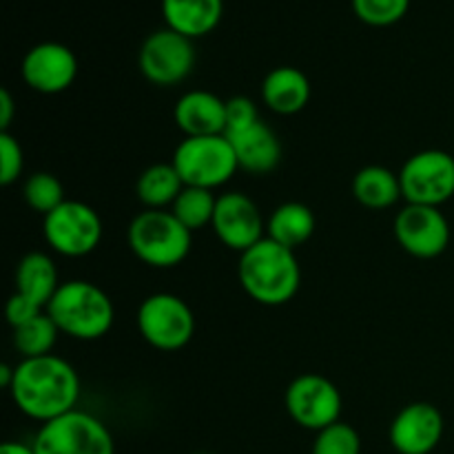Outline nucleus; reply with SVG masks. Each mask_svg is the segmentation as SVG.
<instances>
[{
    "label": "nucleus",
    "mask_w": 454,
    "mask_h": 454,
    "mask_svg": "<svg viewBox=\"0 0 454 454\" xmlns=\"http://www.w3.org/2000/svg\"><path fill=\"white\" fill-rule=\"evenodd\" d=\"M229 142L235 151V158L242 171L253 173V176H266L275 171L282 160V145L275 136L273 129L257 120L251 127L242 131L229 133Z\"/></svg>",
    "instance_id": "obj_17"
},
{
    "label": "nucleus",
    "mask_w": 454,
    "mask_h": 454,
    "mask_svg": "<svg viewBox=\"0 0 454 454\" xmlns=\"http://www.w3.org/2000/svg\"><path fill=\"white\" fill-rule=\"evenodd\" d=\"M284 403L291 419L313 433L337 424L341 417L340 388L331 380L313 372L291 381L284 395Z\"/></svg>",
    "instance_id": "obj_11"
},
{
    "label": "nucleus",
    "mask_w": 454,
    "mask_h": 454,
    "mask_svg": "<svg viewBox=\"0 0 454 454\" xmlns=\"http://www.w3.org/2000/svg\"><path fill=\"white\" fill-rule=\"evenodd\" d=\"M9 393L22 415L47 424L75 411L80 377L67 359L56 355L22 359L16 364V377Z\"/></svg>",
    "instance_id": "obj_1"
},
{
    "label": "nucleus",
    "mask_w": 454,
    "mask_h": 454,
    "mask_svg": "<svg viewBox=\"0 0 454 454\" xmlns=\"http://www.w3.org/2000/svg\"><path fill=\"white\" fill-rule=\"evenodd\" d=\"M44 310L53 319L60 335L80 341L102 340L111 331L115 319L111 297L98 284L87 279H71L60 284Z\"/></svg>",
    "instance_id": "obj_3"
},
{
    "label": "nucleus",
    "mask_w": 454,
    "mask_h": 454,
    "mask_svg": "<svg viewBox=\"0 0 454 454\" xmlns=\"http://www.w3.org/2000/svg\"><path fill=\"white\" fill-rule=\"evenodd\" d=\"M411 0H353L355 16L371 27H390L408 13Z\"/></svg>",
    "instance_id": "obj_28"
},
{
    "label": "nucleus",
    "mask_w": 454,
    "mask_h": 454,
    "mask_svg": "<svg viewBox=\"0 0 454 454\" xmlns=\"http://www.w3.org/2000/svg\"><path fill=\"white\" fill-rule=\"evenodd\" d=\"M0 454H35L34 446H27L20 442H4L0 446Z\"/></svg>",
    "instance_id": "obj_33"
},
{
    "label": "nucleus",
    "mask_w": 454,
    "mask_h": 454,
    "mask_svg": "<svg viewBox=\"0 0 454 454\" xmlns=\"http://www.w3.org/2000/svg\"><path fill=\"white\" fill-rule=\"evenodd\" d=\"M310 454H362V439L353 426L337 421L315 434Z\"/></svg>",
    "instance_id": "obj_27"
},
{
    "label": "nucleus",
    "mask_w": 454,
    "mask_h": 454,
    "mask_svg": "<svg viewBox=\"0 0 454 454\" xmlns=\"http://www.w3.org/2000/svg\"><path fill=\"white\" fill-rule=\"evenodd\" d=\"M399 182L408 204L439 208L454 198V155L442 149L419 151L403 162Z\"/></svg>",
    "instance_id": "obj_8"
},
{
    "label": "nucleus",
    "mask_w": 454,
    "mask_h": 454,
    "mask_svg": "<svg viewBox=\"0 0 454 454\" xmlns=\"http://www.w3.org/2000/svg\"><path fill=\"white\" fill-rule=\"evenodd\" d=\"M173 120L186 137L224 136L226 100L204 89H195L177 100Z\"/></svg>",
    "instance_id": "obj_16"
},
{
    "label": "nucleus",
    "mask_w": 454,
    "mask_h": 454,
    "mask_svg": "<svg viewBox=\"0 0 454 454\" xmlns=\"http://www.w3.org/2000/svg\"><path fill=\"white\" fill-rule=\"evenodd\" d=\"M133 255L153 269H173L189 257L193 233L168 208H146L129 224Z\"/></svg>",
    "instance_id": "obj_4"
},
{
    "label": "nucleus",
    "mask_w": 454,
    "mask_h": 454,
    "mask_svg": "<svg viewBox=\"0 0 454 454\" xmlns=\"http://www.w3.org/2000/svg\"><path fill=\"white\" fill-rule=\"evenodd\" d=\"M31 446L35 454H115L109 428L82 411H71L40 426Z\"/></svg>",
    "instance_id": "obj_6"
},
{
    "label": "nucleus",
    "mask_w": 454,
    "mask_h": 454,
    "mask_svg": "<svg viewBox=\"0 0 454 454\" xmlns=\"http://www.w3.org/2000/svg\"><path fill=\"white\" fill-rule=\"evenodd\" d=\"M58 335H60V331H58L53 319L44 310L38 317L13 328V346L22 355V359L44 357V355H53L51 350L56 346Z\"/></svg>",
    "instance_id": "obj_24"
},
{
    "label": "nucleus",
    "mask_w": 454,
    "mask_h": 454,
    "mask_svg": "<svg viewBox=\"0 0 454 454\" xmlns=\"http://www.w3.org/2000/svg\"><path fill=\"white\" fill-rule=\"evenodd\" d=\"M137 331L153 348L176 353L193 340L195 315L182 297L155 293L137 309Z\"/></svg>",
    "instance_id": "obj_7"
},
{
    "label": "nucleus",
    "mask_w": 454,
    "mask_h": 454,
    "mask_svg": "<svg viewBox=\"0 0 454 454\" xmlns=\"http://www.w3.org/2000/svg\"><path fill=\"white\" fill-rule=\"evenodd\" d=\"M7 322L12 328H18L22 326V324H27L29 319L38 317L40 313H44V309H40L38 304H34L31 300H27V297L18 295V293H13L12 297H9L7 301Z\"/></svg>",
    "instance_id": "obj_31"
},
{
    "label": "nucleus",
    "mask_w": 454,
    "mask_h": 454,
    "mask_svg": "<svg viewBox=\"0 0 454 454\" xmlns=\"http://www.w3.org/2000/svg\"><path fill=\"white\" fill-rule=\"evenodd\" d=\"M315 233V215L306 204L286 202L279 204L266 220V238L282 247L297 251L304 247Z\"/></svg>",
    "instance_id": "obj_21"
},
{
    "label": "nucleus",
    "mask_w": 454,
    "mask_h": 454,
    "mask_svg": "<svg viewBox=\"0 0 454 454\" xmlns=\"http://www.w3.org/2000/svg\"><path fill=\"white\" fill-rule=\"evenodd\" d=\"M25 153L16 137L9 131H0V184L12 186L22 176Z\"/></svg>",
    "instance_id": "obj_29"
},
{
    "label": "nucleus",
    "mask_w": 454,
    "mask_h": 454,
    "mask_svg": "<svg viewBox=\"0 0 454 454\" xmlns=\"http://www.w3.org/2000/svg\"><path fill=\"white\" fill-rule=\"evenodd\" d=\"M215 204L217 198L213 195L211 189L184 186L168 211H171L191 233H195V231L211 224L213 215H215Z\"/></svg>",
    "instance_id": "obj_25"
},
{
    "label": "nucleus",
    "mask_w": 454,
    "mask_h": 454,
    "mask_svg": "<svg viewBox=\"0 0 454 454\" xmlns=\"http://www.w3.org/2000/svg\"><path fill=\"white\" fill-rule=\"evenodd\" d=\"M443 415L437 406L426 402L402 408L393 419L388 437L399 454H430L442 443Z\"/></svg>",
    "instance_id": "obj_15"
},
{
    "label": "nucleus",
    "mask_w": 454,
    "mask_h": 454,
    "mask_svg": "<svg viewBox=\"0 0 454 454\" xmlns=\"http://www.w3.org/2000/svg\"><path fill=\"white\" fill-rule=\"evenodd\" d=\"M184 186V180L173 162H160L151 164L140 173L136 182V193L146 208H171Z\"/></svg>",
    "instance_id": "obj_23"
},
{
    "label": "nucleus",
    "mask_w": 454,
    "mask_h": 454,
    "mask_svg": "<svg viewBox=\"0 0 454 454\" xmlns=\"http://www.w3.org/2000/svg\"><path fill=\"white\" fill-rule=\"evenodd\" d=\"M211 226L217 239L239 255L266 238V224L260 208L239 191H231L217 198Z\"/></svg>",
    "instance_id": "obj_13"
},
{
    "label": "nucleus",
    "mask_w": 454,
    "mask_h": 454,
    "mask_svg": "<svg viewBox=\"0 0 454 454\" xmlns=\"http://www.w3.org/2000/svg\"><path fill=\"white\" fill-rule=\"evenodd\" d=\"M171 162L186 186L211 191L224 186L239 171L238 158L226 136L184 137Z\"/></svg>",
    "instance_id": "obj_5"
},
{
    "label": "nucleus",
    "mask_w": 454,
    "mask_h": 454,
    "mask_svg": "<svg viewBox=\"0 0 454 454\" xmlns=\"http://www.w3.org/2000/svg\"><path fill=\"white\" fill-rule=\"evenodd\" d=\"M395 238L408 255L433 260L450 244V224L437 207L406 204L395 217Z\"/></svg>",
    "instance_id": "obj_12"
},
{
    "label": "nucleus",
    "mask_w": 454,
    "mask_h": 454,
    "mask_svg": "<svg viewBox=\"0 0 454 454\" xmlns=\"http://www.w3.org/2000/svg\"><path fill=\"white\" fill-rule=\"evenodd\" d=\"M13 377H16V366L3 364V366H0V386L9 390V388H12V384H13Z\"/></svg>",
    "instance_id": "obj_34"
},
{
    "label": "nucleus",
    "mask_w": 454,
    "mask_h": 454,
    "mask_svg": "<svg viewBox=\"0 0 454 454\" xmlns=\"http://www.w3.org/2000/svg\"><path fill=\"white\" fill-rule=\"evenodd\" d=\"M353 195L362 207L371 211H386L403 198L399 173L380 164L364 167L353 180Z\"/></svg>",
    "instance_id": "obj_22"
},
{
    "label": "nucleus",
    "mask_w": 454,
    "mask_h": 454,
    "mask_svg": "<svg viewBox=\"0 0 454 454\" xmlns=\"http://www.w3.org/2000/svg\"><path fill=\"white\" fill-rule=\"evenodd\" d=\"M22 195H25V202L29 204L31 211L43 213V215H49L65 202L62 182L53 173L47 171H38L27 177L25 186H22Z\"/></svg>",
    "instance_id": "obj_26"
},
{
    "label": "nucleus",
    "mask_w": 454,
    "mask_h": 454,
    "mask_svg": "<svg viewBox=\"0 0 454 454\" xmlns=\"http://www.w3.org/2000/svg\"><path fill=\"white\" fill-rule=\"evenodd\" d=\"M60 288L58 269L47 253H29L20 260L16 269V293L27 297L40 309H47L51 297Z\"/></svg>",
    "instance_id": "obj_20"
},
{
    "label": "nucleus",
    "mask_w": 454,
    "mask_h": 454,
    "mask_svg": "<svg viewBox=\"0 0 454 454\" xmlns=\"http://www.w3.org/2000/svg\"><path fill=\"white\" fill-rule=\"evenodd\" d=\"M260 120L257 114V106L251 98L247 96H233L226 100V131L224 136L235 131H242V129L251 127Z\"/></svg>",
    "instance_id": "obj_30"
},
{
    "label": "nucleus",
    "mask_w": 454,
    "mask_h": 454,
    "mask_svg": "<svg viewBox=\"0 0 454 454\" xmlns=\"http://www.w3.org/2000/svg\"><path fill=\"white\" fill-rule=\"evenodd\" d=\"M222 12L224 0H162V16L168 29L191 40L211 34L220 25Z\"/></svg>",
    "instance_id": "obj_18"
},
{
    "label": "nucleus",
    "mask_w": 454,
    "mask_h": 454,
    "mask_svg": "<svg viewBox=\"0 0 454 454\" xmlns=\"http://www.w3.org/2000/svg\"><path fill=\"white\" fill-rule=\"evenodd\" d=\"M43 233L49 247L65 257H84L102 239V220L98 211L80 200H65L56 211L44 215Z\"/></svg>",
    "instance_id": "obj_9"
},
{
    "label": "nucleus",
    "mask_w": 454,
    "mask_h": 454,
    "mask_svg": "<svg viewBox=\"0 0 454 454\" xmlns=\"http://www.w3.org/2000/svg\"><path fill=\"white\" fill-rule=\"evenodd\" d=\"M16 115V106H13V98L9 89H0V131H9Z\"/></svg>",
    "instance_id": "obj_32"
},
{
    "label": "nucleus",
    "mask_w": 454,
    "mask_h": 454,
    "mask_svg": "<svg viewBox=\"0 0 454 454\" xmlns=\"http://www.w3.org/2000/svg\"><path fill=\"white\" fill-rule=\"evenodd\" d=\"M140 74L158 87L184 82L195 67L193 40L173 29H158L142 43L137 53Z\"/></svg>",
    "instance_id": "obj_10"
},
{
    "label": "nucleus",
    "mask_w": 454,
    "mask_h": 454,
    "mask_svg": "<svg viewBox=\"0 0 454 454\" xmlns=\"http://www.w3.org/2000/svg\"><path fill=\"white\" fill-rule=\"evenodd\" d=\"M262 100L279 115L300 114L310 100V82L295 67H278L262 82Z\"/></svg>",
    "instance_id": "obj_19"
},
{
    "label": "nucleus",
    "mask_w": 454,
    "mask_h": 454,
    "mask_svg": "<svg viewBox=\"0 0 454 454\" xmlns=\"http://www.w3.org/2000/svg\"><path fill=\"white\" fill-rule=\"evenodd\" d=\"M78 75V58L67 44L40 43L22 58V80L38 93L67 91Z\"/></svg>",
    "instance_id": "obj_14"
},
{
    "label": "nucleus",
    "mask_w": 454,
    "mask_h": 454,
    "mask_svg": "<svg viewBox=\"0 0 454 454\" xmlns=\"http://www.w3.org/2000/svg\"><path fill=\"white\" fill-rule=\"evenodd\" d=\"M238 278L244 293L262 306H284L301 286V269L295 251L260 239L255 247L239 255Z\"/></svg>",
    "instance_id": "obj_2"
}]
</instances>
